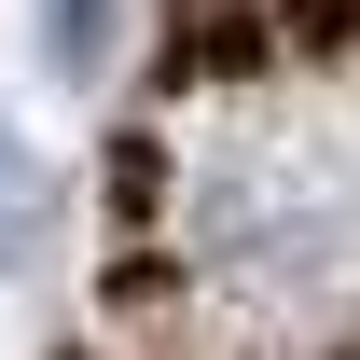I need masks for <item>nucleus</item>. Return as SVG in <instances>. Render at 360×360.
I'll list each match as a JSON object with an SVG mask.
<instances>
[{"label":"nucleus","instance_id":"1","mask_svg":"<svg viewBox=\"0 0 360 360\" xmlns=\"http://www.w3.org/2000/svg\"><path fill=\"white\" fill-rule=\"evenodd\" d=\"M42 250V153L0 125V264H28Z\"/></svg>","mask_w":360,"mask_h":360}]
</instances>
